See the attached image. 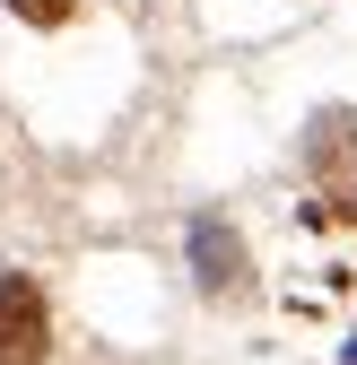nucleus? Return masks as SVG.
I'll list each match as a JSON object with an SVG mask.
<instances>
[{"instance_id":"1","label":"nucleus","mask_w":357,"mask_h":365,"mask_svg":"<svg viewBox=\"0 0 357 365\" xmlns=\"http://www.w3.org/2000/svg\"><path fill=\"white\" fill-rule=\"evenodd\" d=\"M44 356V296L35 279H0V365H35Z\"/></svg>"},{"instance_id":"2","label":"nucleus","mask_w":357,"mask_h":365,"mask_svg":"<svg viewBox=\"0 0 357 365\" xmlns=\"http://www.w3.org/2000/svg\"><path fill=\"white\" fill-rule=\"evenodd\" d=\"M18 9H26V18H44V26H53V18L70 9V0H18Z\"/></svg>"}]
</instances>
